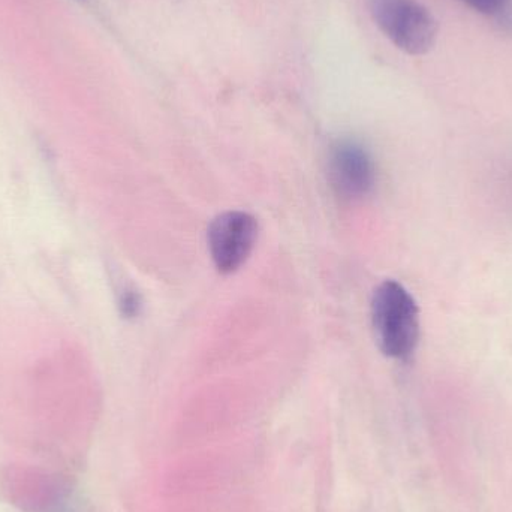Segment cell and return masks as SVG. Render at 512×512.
<instances>
[{"label": "cell", "mask_w": 512, "mask_h": 512, "mask_svg": "<svg viewBox=\"0 0 512 512\" xmlns=\"http://www.w3.org/2000/svg\"><path fill=\"white\" fill-rule=\"evenodd\" d=\"M372 325L387 357L403 361L412 357L420 340V310L405 286L385 280L375 289Z\"/></svg>", "instance_id": "6da1fadb"}, {"label": "cell", "mask_w": 512, "mask_h": 512, "mask_svg": "<svg viewBox=\"0 0 512 512\" xmlns=\"http://www.w3.org/2000/svg\"><path fill=\"white\" fill-rule=\"evenodd\" d=\"M328 177L342 200H363L375 188V162L369 150L358 141H337L328 158Z\"/></svg>", "instance_id": "277c9868"}, {"label": "cell", "mask_w": 512, "mask_h": 512, "mask_svg": "<svg viewBox=\"0 0 512 512\" xmlns=\"http://www.w3.org/2000/svg\"><path fill=\"white\" fill-rule=\"evenodd\" d=\"M141 301L135 291H126L122 298V309L126 316H137L140 312Z\"/></svg>", "instance_id": "8992f818"}, {"label": "cell", "mask_w": 512, "mask_h": 512, "mask_svg": "<svg viewBox=\"0 0 512 512\" xmlns=\"http://www.w3.org/2000/svg\"><path fill=\"white\" fill-rule=\"evenodd\" d=\"M258 222L245 212H227L209 227V249L216 268L230 274L239 270L254 251Z\"/></svg>", "instance_id": "3957f363"}, {"label": "cell", "mask_w": 512, "mask_h": 512, "mask_svg": "<svg viewBox=\"0 0 512 512\" xmlns=\"http://www.w3.org/2000/svg\"><path fill=\"white\" fill-rule=\"evenodd\" d=\"M367 8L385 38L409 56L429 53L438 39V20L418 0H367Z\"/></svg>", "instance_id": "7a4b0ae2"}, {"label": "cell", "mask_w": 512, "mask_h": 512, "mask_svg": "<svg viewBox=\"0 0 512 512\" xmlns=\"http://www.w3.org/2000/svg\"><path fill=\"white\" fill-rule=\"evenodd\" d=\"M460 2L501 23L512 24V0H460Z\"/></svg>", "instance_id": "5b68a950"}]
</instances>
